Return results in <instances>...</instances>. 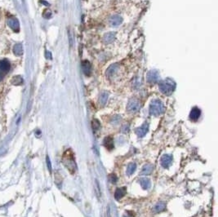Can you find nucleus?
<instances>
[{"mask_svg":"<svg viewBox=\"0 0 218 217\" xmlns=\"http://www.w3.org/2000/svg\"><path fill=\"white\" fill-rule=\"evenodd\" d=\"M48 159H47V161H48V168H49V169H50V171H51V163H50V160H49V158H47Z\"/></svg>","mask_w":218,"mask_h":217,"instance_id":"nucleus-28","label":"nucleus"},{"mask_svg":"<svg viewBox=\"0 0 218 217\" xmlns=\"http://www.w3.org/2000/svg\"><path fill=\"white\" fill-rule=\"evenodd\" d=\"M200 114H201L200 110L199 108L195 107L191 110L190 114H189V118H190L191 120H193V121H196V120L199 119V118L200 117Z\"/></svg>","mask_w":218,"mask_h":217,"instance_id":"nucleus-13","label":"nucleus"},{"mask_svg":"<svg viewBox=\"0 0 218 217\" xmlns=\"http://www.w3.org/2000/svg\"><path fill=\"white\" fill-rule=\"evenodd\" d=\"M108 96L109 94L107 91H102L101 93L100 98H99V103H100L101 106H104L106 105V102H107V100H108Z\"/></svg>","mask_w":218,"mask_h":217,"instance_id":"nucleus-19","label":"nucleus"},{"mask_svg":"<svg viewBox=\"0 0 218 217\" xmlns=\"http://www.w3.org/2000/svg\"><path fill=\"white\" fill-rule=\"evenodd\" d=\"M148 131H149V124L145 122L142 126L140 127L139 128L137 129L136 132H137V136L139 137H143L146 135V133L148 132Z\"/></svg>","mask_w":218,"mask_h":217,"instance_id":"nucleus-10","label":"nucleus"},{"mask_svg":"<svg viewBox=\"0 0 218 217\" xmlns=\"http://www.w3.org/2000/svg\"><path fill=\"white\" fill-rule=\"evenodd\" d=\"M164 112V106L159 100H154L150 103V113L154 116H158Z\"/></svg>","mask_w":218,"mask_h":217,"instance_id":"nucleus-3","label":"nucleus"},{"mask_svg":"<svg viewBox=\"0 0 218 217\" xmlns=\"http://www.w3.org/2000/svg\"><path fill=\"white\" fill-rule=\"evenodd\" d=\"M8 24L9 27L13 29L15 32H18L20 29V23H19L18 20L15 17H10L8 21Z\"/></svg>","mask_w":218,"mask_h":217,"instance_id":"nucleus-7","label":"nucleus"},{"mask_svg":"<svg viewBox=\"0 0 218 217\" xmlns=\"http://www.w3.org/2000/svg\"><path fill=\"white\" fill-rule=\"evenodd\" d=\"M173 162V156L170 154H164L161 158V165L164 168H168Z\"/></svg>","mask_w":218,"mask_h":217,"instance_id":"nucleus-9","label":"nucleus"},{"mask_svg":"<svg viewBox=\"0 0 218 217\" xmlns=\"http://www.w3.org/2000/svg\"><path fill=\"white\" fill-rule=\"evenodd\" d=\"M115 36H116V33L115 32H109V33L106 34L103 37V40L106 44H110L112 43L113 41L115 39Z\"/></svg>","mask_w":218,"mask_h":217,"instance_id":"nucleus-15","label":"nucleus"},{"mask_svg":"<svg viewBox=\"0 0 218 217\" xmlns=\"http://www.w3.org/2000/svg\"><path fill=\"white\" fill-rule=\"evenodd\" d=\"M158 79V73L156 71H150V72L148 73L147 75V80L150 82V83H156Z\"/></svg>","mask_w":218,"mask_h":217,"instance_id":"nucleus-16","label":"nucleus"},{"mask_svg":"<svg viewBox=\"0 0 218 217\" xmlns=\"http://www.w3.org/2000/svg\"><path fill=\"white\" fill-rule=\"evenodd\" d=\"M122 131H123V133H127L129 131V126L128 125H123V127H122Z\"/></svg>","mask_w":218,"mask_h":217,"instance_id":"nucleus-27","label":"nucleus"},{"mask_svg":"<svg viewBox=\"0 0 218 217\" xmlns=\"http://www.w3.org/2000/svg\"><path fill=\"white\" fill-rule=\"evenodd\" d=\"M22 82H23L22 78H21V77H20V76L15 77L14 79H13V84H15V85L21 84V83H22Z\"/></svg>","mask_w":218,"mask_h":217,"instance_id":"nucleus-24","label":"nucleus"},{"mask_svg":"<svg viewBox=\"0 0 218 217\" xmlns=\"http://www.w3.org/2000/svg\"><path fill=\"white\" fill-rule=\"evenodd\" d=\"M140 108H141L140 102L136 99H131L127 104V110L130 113H136L140 110Z\"/></svg>","mask_w":218,"mask_h":217,"instance_id":"nucleus-6","label":"nucleus"},{"mask_svg":"<svg viewBox=\"0 0 218 217\" xmlns=\"http://www.w3.org/2000/svg\"><path fill=\"white\" fill-rule=\"evenodd\" d=\"M127 193V189L125 187H122V188H118L114 193V198L116 200H119L120 199H122Z\"/></svg>","mask_w":218,"mask_h":217,"instance_id":"nucleus-11","label":"nucleus"},{"mask_svg":"<svg viewBox=\"0 0 218 217\" xmlns=\"http://www.w3.org/2000/svg\"><path fill=\"white\" fill-rule=\"evenodd\" d=\"M11 65L8 60H3L0 61V81H2L5 75L9 72Z\"/></svg>","mask_w":218,"mask_h":217,"instance_id":"nucleus-5","label":"nucleus"},{"mask_svg":"<svg viewBox=\"0 0 218 217\" xmlns=\"http://www.w3.org/2000/svg\"><path fill=\"white\" fill-rule=\"evenodd\" d=\"M44 17L47 19H49L52 17V13H51L50 11H46L45 13H44Z\"/></svg>","mask_w":218,"mask_h":217,"instance_id":"nucleus-26","label":"nucleus"},{"mask_svg":"<svg viewBox=\"0 0 218 217\" xmlns=\"http://www.w3.org/2000/svg\"><path fill=\"white\" fill-rule=\"evenodd\" d=\"M166 208V204L164 203V202H159L157 204H155V206L153 208V211L154 212L158 213V212H161V211H164Z\"/></svg>","mask_w":218,"mask_h":217,"instance_id":"nucleus-18","label":"nucleus"},{"mask_svg":"<svg viewBox=\"0 0 218 217\" xmlns=\"http://www.w3.org/2000/svg\"><path fill=\"white\" fill-rule=\"evenodd\" d=\"M104 145L106 149L111 150L114 148V141H113L112 137H106L104 140Z\"/></svg>","mask_w":218,"mask_h":217,"instance_id":"nucleus-17","label":"nucleus"},{"mask_svg":"<svg viewBox=\"0 0 218 217\" xmlns=\"http://www.w3.org/2000/svg\"><path fill=\"white\" fill-rule=\"evenodd\" d=\"M140 184L142 187V189H149L151 186V182H150V180L149 178L146 177H142L139 180Z\"/></svg>","mask_w":218,"mask_h":217,"instance_id":"nucleus-12","label":"nucleus"},{"mask_svg":"<svg viewBox=\"0 0 218 217\" xmlns=\"http://www.w3.org/2000/svg\"><path fill=\"white\" fill-rule=\"evenodd\" d=\"M153 169H154L153 166L150 165V164H145L142 168V170H141V175H145V176L150 175L153 172Z\"/></svg>","mask_w":218,"mask_h":217,"instance_id":"nucleus-20","label":"nucleus"},{"mask_svg":"<svg viewBox=\"0 0 218 217\" xmlns=\"http://www.w3.org/2000/svg\"><path fill=\"white\" fill-rule=\"evenodd\" d=\"M100 126L101 124L100 122H99V121L96 119H94L93 121H92V128H93V131H97L98 129L100 128Z\"/></svg>","mask_w":218,"mask_h":217,"instance_id":"nucleus-23","label":"nucleus"},{"mask_svg":"<svg viewBox=\"0 0 218 217\" xmlns=\"http://www.w3.org/2000/svg\"><path fill=\"white\" fill-rule=\"evenodd\" d=\"M158 87L160 91L164 93V95H171L174 91L176 85L173 80L168 79L162 81L158 85Z\"/></svg>","mask_w":218,"mask_h":217,"instance_id":"nucleus-2","label":"nucleus"},{"mask_svg":"<svg viewBox=\"0 0 218 217\" xmlns=\"http://www.w3.org/2000/svg\"><path fill=\"white\" fill-rule=\"evenodd\" d=\"M120 70V66L117 64L112 65L111 66H110L106 71V76L109 79H111V80H114V79H115L117 77V75H118Z\"/></svg>","mask_w":218,"mask_h":217,"instance_id":"nucleus-4","label":"nucleus"},{"mask_svg":"<svg viewBox=\"0 0 218 217\" xmlns=\"http://www.w3.org/2000/svg\"><path fill=\"white\" fill-rule=\"evenodd\" d=\"M136 169H137V165H136V163H132L128 164V166H127V172H127V174L128 176H131L132 174H133L135 172Z\"/></svg>","mask_w":218,"mask_h":217,"instance_id":"nucleus-22","label":"nucleus"},{"mask_svg":"<svg viewBox=\"0 0 218 217\" xmlns=\"http://www.w3.org/2000/svg\"><path fill=\"white\" fill-rule=\"evenodd\" d=\"M82 68H83V71L85 75H90L91 72V66L90 65L89 61L87 60H83L82 63Z\"/></svg>","mask_w":218,"mask_h":217,"instance_id":"nucleus-14","label":"nucleus"},{"mask_svg":"<svg viewBox=\"0 0 218 217\" xmlns=\"http://www.w3.org/2000/svg\"><path fill=\"white\" fill-rule=\"evenodd\" d=\"M122 21H123V19L120 16L114 15V16L110 17V20H109V25L111 27H117L121 25Z\"/></svg>","mask_w":218,"mask_h":217,"instance_id":"nucleus-8","label":"nucleus"},{"mask_svg":"<svg viewBox=\"0 0 218 217\" xmlns=\"http://www.w3.org/2000/svg\"><path fill=\"white\" fill-rule=\"evenodd\" d=\"M109 180H110L112 184H115L118 181V177L116 176L115 174H110L109 176Z\"/></svg>","mask_w":218,"mask_h":217,"instance_id":"nucleus-25","label":"nucleus"},{"mask_svg":"<svg viewBox=\"0 0 218 217\" xmlns=\"http://www.w3.org/2000/svg\"><path fill=\"white\" fill-rule=\"evenodd\" d=\"M63 163L65 168L72 174L76 171V163H75V154L71 149H67L63 155Z\"/></svg>","mask_w":218,"mask_h":217,"instance_id":"nucleus-1","label":"nucleus"},{"mask_svg":"<svg viewBox=\"0 0 218 217\" xmlns=\"http://www.w3.org/2000/svg\"><path fill=\"white\" fill-rule=\"evenodd\" d=\"M13 53L16 56H21L23 54V47L21 44H17L13 47Z\"/></svg>","mask_w":218,"mask_h":217,"instance_id":"nucleus-21","label":"nucleus"}]
</instances>
